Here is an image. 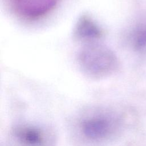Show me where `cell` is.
Segmentation results:
<instances>
[{"label":"cell","instance_id":"obj_5","mask_svg":"<svg viewBox=\"0 0 146 146\" xmlns=\"http://www.w3.org/2000/svg\"><path fill=\"white\" fill-rule=\"evenodd\" d=\"M102 30L89 17L83 16L77 22L74 35L79 40L86 43L95 42L101 38Z\"/></svg>","mask_w":146,"mask_h":146},{"label":"cell","instance_id":"obj_3","mask_svg":"<svg viewBox=\"0 0 146 146\" xmlns=\"http://www.w3.org/2000/svg\"><path fill=\"white\" fill-rule=\"evenodd\" d=\"M59 0H9L19 16L27 19H35L47 14L56 6Z\"/></svg>","mask_w":146,"mask_h":146},{"label":"cell","instance_id":"obj_6","mask_svg":"<svg viewBox=\"0 0 146 146\" xmlns=\"http://www.w3.org/2000/svg\"><path fill=\"white\" fill-rule=\"evenodd\" d=\"M135 48L141 50L146 47V28L142 29L137 31L134 39Z\"/></svg>","mask_w":146,"mask_h":146},{"label":"cell","instance_id":"obj_1","mask_svg":"<svg viewBox=\"0 0 146 146\" xmlns=\"http://www.w3.org/2000/svg\"><path fill=\"white\" fill-rule=\"evenodd\" d=\"M78 62L83 72L93 78L109 76L119 67V61L113 51L95 41L86 43L81 48Z\"/></svg>","mask_w":146,"mask_h":146},{"label":"cell","instance_id":"obj_4","mask_svg":"<svg viewBox=\"0 0 146 146\" xmlns=\"http://www.w3.org/2000/svg\"><path fill=\"white\" fill-rule=\"evenodd\" d=\"M14 136L21 146H47L48 142L45 131L33 125H22L16 128Z\"/></svg>","mask_w":146,"mask_h":146},{"label":"cell","instance_id":"obj_2","mask_svg":"<svg viewBox=\"0 0 146 146\" xmlns=\"http://www.w3.org/2000/svg\"><path fill=\"white\" fill-rule=\"evenodd\" d=\"M119 119L113 113L97 111L85 115L79 127L82 136L91 142H101L112 137L117 131Z\"/></svg>","mask_w":146,"mask_h":146}]
</instances>
